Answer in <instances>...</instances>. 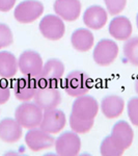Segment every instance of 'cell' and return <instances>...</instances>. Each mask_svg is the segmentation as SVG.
Segmentation results:
<instances>
[{
    "label": "cell",
    "mask_w": 138,
    "mask_h": 156,
    "mask_svg": "<svg viewBox=\"0 0 138 156\" xmlns=\"http://www.w3.org/2000/svg\"><path fill=\"white\" fill-rule=\"evenodd\" d=\"M94 82L86 73L73 71L62 81V89L71 97H80L86 95L91 90Z\"/></svg>",
    "instance_id": "obj_1"
},
{
    "label": "cell",
    "mask_w": 138,
    "mask_h": 156,
    "mask_svg": "<svg viewBox=\"0 0 138 156\" xmlns=\"http://www.w3.org/2000/svg\"><path fill=\"white\" fill-rule=\"evenodd\" d=\"M15 119L26 129L40 127L43 119V109L34 102L25 101L16 108Z\"/></svg>",
    "instance_id": "obj_2"
},
{
    "label": "cell",
    "mask_w": 138,
    "mask_h": 156,
    "mask_svg": "<svg viewBox=\"0 0 138 156\" xmlns=\"http://www.w3.org/2000/svg\"><path fill=\"white\" fill-rule=\"evenodd\" d=\"M33 102L43 110L56 108L61 102V94L56 84L40 83L33 97Z\"/></svg>",
    "instance_id": "obj_3"
},
{
    "label": "cell",
    "mask_w": 138,
    "mask_h": 156,
    "mask_svg": "<svg viewBox=\"0 0 138 156\" xmlns=\"http://www.w3.org/2000/svg\"><path fill=\"white\" fill-rule=\"evenodd\" d=\"M44 12V5L36 0H25L15 9V19L22 24H29L39 19Z\"/></svg>",
    "instance_id": "obj_4"
},
{
    "label": "cell",
    "mask_w": 138,
    "mask_h": 156,
    "mask_svg": "<svg viewBox=\"0 0 138 156\" xmlns=\"http://www.w3.org/2000/svg\"><path fill=\"white\" fill-rule=\"evenodd\" d=\"M43 58L33 50H26L22 52L18 59L19 70L24 76L37 78L43 69Z\"/></svg>",
    "instance_id": "obj_5"
},
{
    "label": "cell",
    "mask_w": 138,
    "mask_h": 156,
    "mask_svg": "<svg viewBox=\"0 0 138 156\" xmlns=\"http://www.w3.org/2000/svg\"><path fill=\"white\" fill-rule=\"evenodd\" d=\"M119 54V46L109 39H103L96 45L92 57L97 65L102 67L110 66Z\"/></svg>",
    "instance_id": "obj_6"
},
{
    "label": "cell",
    "mask_w": 138,
    "mask_h": 156,
    "mask_svg": "<svg viewBox=\"0 0 138 156\" xmlns=\"http://www.w3.org/2000/svg\"><path fill=\"white\" fill-rule=\"evenodd\" d=\"M55 151L60 156H76L81 150V140L78 133L67 131L55 140Z\"/></svg>",
    "instance_id": "obj_7"
},
{
    "label": "cell",
    "mask_w": 138,
    "mask_h": 156,
    "mask_svg": "<svg viewBox=\"0 0 138 156\" xmlns=\"http://www.w3.org/2000/svg\"><path fill=\"white\" fill-rule=\"evenodd\" d=\"M39 28L42 36L50 41H58L66 32V26L62 19L55 15L45 16L40 22Z\"/></svg>",
    "instance_id": "obj_8"
},
{
    "label": "cell",
    "mask_w": 138,
    "mask_h": 156,
    "mask_svg": "<svg viewBox=\"0 0 138 156\" xmlns=\"http://www.w3.org/2000/svg\"><path fill=\"white\" fill-rule=\"evenodd\" d=\"M99 112V103L94 97L83 96L77 97L73 103L72 114L76 118L83 120H92Z\"/></svg>",
    "instance_id": "obj_9"
},
{
    "label": "cell",
    "mask_w": 138,
    "mask_h": 156,
    "mask_svg": "<svg viewBox=\"0 0 138 156\" xmlns=\"http://www.w3.org/2000/svg\"><path fill=\"white\" fill-rule=\"evenodd\" d=\"M25 143L27 147L33 152L47 150L54 146L55 140L51 133L45 131L42 128H31L25 135Z\"/></svg>",
    "instance_id": "obj_10"
},
{
    "label": "cell",
    "mask_w": 138,
    "mask_h": 156,
    "mask_svg": "<svg viewBox=\"0 0 138 156\" xmlns=\"http://www.w3.org/2000/svg\"><path fill=\"white\" fill-rule=\"evenodd\" d=\"M66 124L67 118L64 112L56 108H51L44 110L40 128L51 134H56L64 129Z\"/></svg>",
    "instance_id": "obj_11"
},
{
    "label": "cell",
    "mask_w": 138,
    "mask_h": 156,
    "mask_svg": "<svg viewBox=\"0 0 138 156\" xmlns=\"http://www.w3.org/2000/svg\"><path fill=\"white\" fill-rule=\"evenodd\" d=\"M64 65L61 60L57 58H50L43 65L41 74L36 80L40 83L57 84V82L64 76Z\"/></svg>",
    "instance_id": "obj_12"
},
{
    "label": "cell",
    "mask_w": 138,
    "mask_h": 156,
    "mask_svg": "<svg viewBox=\"0 0 138 156\" xmlns=\"http://www.w3.org/2000/svg\"><path fill=\"white\" fill-rule=\"evenodd\" d=\"M81 7L80 0H55L53 4L55 14L67 22L76 21L79 18Z\"/></svg>",
    "instance_id": "obj_13"
},
{
    "label": "cell",
    "mask_w": 138,
    "mask_h": 156,
    "mask_svg": "<svg viewBox=\"0 0 138 156\" xmlns=\"http://www.w3.org/2000/svg\"><path fill=\"white\" fill-rule=\"evenodd\" d=\"M110 136L119 147L126 151L131 147L133 138H134V132H133L132 127L130 126L128 122L119 121L114 124Z\"/></svg>",
    "instance_id": "obj_14"
},
{
    "label": "cell",
    "mask_w": 138,
    "mask_h": 156,
    "mask_svg": "<svg viewBox=\"0 0 138 156\" xmlns=\"http://www.w3.org/2000/svg\"><path fill=\"white\" fill-rule=\"evenodd\" d=\"M39 87V81L36 78H30V77H23L17 79L14 82V94L18 100L22 102L30 101L33 99L36 92Z\"/></svg>",
    "instance_id": "obj_15"
},
{
    "label": "cell",
    "mask_w": 138,
    "mask_h": 156,
    "mask_svg": "<svg viewBox=\"0 0 138 156\" xmlns=\"http://www.w3.org/2000/svg\"><path fill=\"white\" fill-rule=\"evenodd\" d=\"M23 127L16 119L5 118L0 121V140L7 144L17 143L22 137Z\"/></svg>",
    "instance_id": "obj_16"
},
{
    "label": "cell",
    "mask_w": 138,
    "mask_h": 156,
    "mask_svg": "<svg viewBox=\"0 0 138 156\" xmlns=\"http://www.w3.org/2000/svg\"><path fill=\"white\" fill-rule=\"evenodd\" d=\"M108 15L104 7L100 5L89 6L83 15V22L88 28L99 30L107 23Z\"/></svg>",
    "instance_id": "obj_17"
},
{
    "label": "cell",
    "mask_w": 138,
    "mask_h": 156,
    "mask_svg": "<svg viewBox=\"0 0 138 156\" xmlns=\"http://www.w3.org/2000/svg\"><path fill=\"white\" fill-rule=\"evenodd\" d=\"M132 23L127 17L119 16L111 20L109 24V34L117 41H127L132 34Z\"/></svg>",
    "instance_id": "obj_18"
},
{
    "label": "cell",
    "mask_w": 138,
    "mask_h": 156,
    "mask_svg": "<svg viewBox=\"0 0 138 156\" xmlns=\"http://www.w3.org/2000/svg\"><path fill=\"white\" fill-rule=\"evenodd\" d=\"M125 101L117 95H108L101 101V112L107 119H116L122 114Z\"/></svg>",
    "instance_id": "obj_19"
},
{
    "label": "cell",
    "mask_w": 138,
    "mask_h": 156,
    "mask_svg": "<svg viewBox=\"0 0 138 156\" xmlns=\"http://www.w3.org/2000/svg\"><path fill=\"white\" fill-rule=\"evenodd\" d=\"M94 34L86 28H78L73 32L71 37L72 46L79 52H86L94 46Z\"/></svg>",
    "instance_id": "obj_20"
},
{
    "label": "cell",
    "mask_w": 138,
    "mask_h": 156,
    "mask_svg": "<svg viewBox=\"0 0 138 156\" xmlns=\"http://www.w3.org/2000/svg\"><path fill=\"white\" fill-rule=\"evenodd\" d=\"M19 69L18 59L9 51L0 52V77L9 79L17 74Z\"/></svg>",
    "instance_id": "obj_21"
},
{
    "label": "cell",
    "mask_w": 138,
    "mask_h": 156,
    "mask_svg": "<svg viewBox=\"0 0 138 156\" xmlns=\"http://www.w3.org/2000/svg\"><path fill=\"white\" fill-rule=\"evenodd\" d=\"M122 51L125 58L133 66L138 67V37H129L124 44Z\"/></svg>",
    "instance_id": "obj_22"
},
{
    "label": "cell",
    "mask_w": 138,
    "mask_h": 156,
    "mask_svg": "<svg viewBox=\"0 0 138 156\" xmlns=\"http://www.w3.org/2000/svg\"><path fill=\"white\" fill-rule=\"evenodd\" d=\"M100 152H101L102 156H122L124 154L125 150L119 147L111 136L108 135L103 140L102 144L100 146Z\"/></svg>",
    "instance_id": "obj_23"
},
{
    "label": "cell",
    "mask_w": 138,
    "mask_h": 156,
    "mask_svg": "<svg viewBox=\"0 0 138 156\" xmlns=\"http://www.w3.org/2000/svg\"><path fill=\"white\" fill-rule=\"evenodd\" d=\"M95 119L92 120H83L76 118L75 115H70V126L72 130L76 133H87L94 126Z\"/></svg>",
    "instance_id": "obj_24"
},
{
    "label": "cell",
    "mask_w": 138,
    "mask_h": 156,
    "mask_svg": "<svg viewBox=\"0 0 138 156\" xmlns=\"http://www.w3.org/2000/svg\"><path fill=\"white\" fill-rule=\"evenodd\" d=\"M14 42V37L11 28L6 24L0 23V49L11 46Z\"/></svg>",
    "instance_id": "obj_25"
},
{
    "label": "cell",
    "mask_w": 138,
    "mask_h": 156,
    "mask_svg": "<svg viewBox=\"0 0 138 156\" xmlns=\"http://www.w3.org/2000/svg\"><path fill=\"white\" fill-rule=\"evenodd\" d=\"M128 117L134 126L138 127V97H133L127 105Z\"/></svg>",
    "instance_id": "obj_26"
},
{
    "label": "cell",
    "mask_w": 138,
    "mask_h": 156,
    "mask_svg": "<svg viewBox=\"0 0 138 156\" xmlns=\"http://www.w3.org/2000/svg\"><path fill=\"white\" fill-rule=\"evenodd\" d=\"M104 2L107 11L112 16L122 12L127 4V0H104Z\"/></svg>",
    "instance_id": "obj_27"
},
{
    "label": "cell",
    "mask_w": 138,
    "mask_h": 156,
    "mask_svg": "<svg viewBox=\"0 0 138 156\" xmlns=\"http://www.w3.org/2000/svg\"><path fill=\"white\" fill-rule=\"evenodd\" d=\"M11 97V90L9 87L4 82L0 81V105L5 104Z\"/></svg>",
    "instance_id": "obj_28"
},
{
    "label": "cell",
    "mask_w": 138,
    "mask_h": 156,
    "mask_svg": "<svg viewBox=\"0 0 138 156\" xmlns=\"http://www.w3.org/2000/svg\"><path fill=\"white\" fill-rule=\"evenodd\" d=\"M16 0H0V12H9L14 7Z\"/></svg>",
    "instance_id": "obj_29"
},
{
    "label": "cell",
    "mask_w": 138,
    "mask_h": 156,
    "mask_svg": "<svg viewBox=\"0 0 138 156\" xmlns=\"http://www.w3.org/2000/svg\"><path fill=\"white\" fill-rule=\"evenodd\" d=\"M134 89H135V92L138 94V74L136 78H135V81H134Z\"/></svg>",
    "instance_id": "obj_30"
},
{
    "label": "cell",
    "mask_w": 138,
    "mask_h": 156,
    "mask_svg": "<svg viewBox=\"0 0 138 156\" xmlns=\"http://www.w3.org/2000/svg\"><path fill=\"white\" fill-rule=\"evenodd\" d=\"M136 24H137V28H138V14H137V17H136Z\"/></svg>",
    "instance_id": "obj_31"
}]
</instances>
